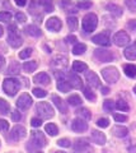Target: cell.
<instances>
[{"instance_id": "1", "label": "cell", "mask_w": 136, "mask_h": 153, "mask_svg": "<svg viewBox=\"0 0 136 153\" xmlns=\"http://www.w3.org/2000/svg\"><path fill=\"white\" fill-rule=\"evenodd\" d=\"M19 88H21V83L18 79H15V78H5L4 79L3 89L8 96H10V97L15 96L17 92L19 91Z\"/></svg>"}, {"instance_id": "2", "label": "cell", "mask_w": 136, "mask_h": 153, "mask_svg": "<svg viewBox=\"0 0 136 153\" xmlns=\"http://www.w3.org/2000/svg\"><path fill=\"white\" fill-rule=\"evenodd\" d=\"M9 31V36H8V44L10 45L12 47H14V49H18V47H21L22 44H23V40L22 37L19 35V32H18V28L17 26H9L8 28Z\"/></svg>"}, {"instance_id": "3", "label": "cell", "mask_w": 136, "mask_h": 153, "mask_svg": "<svg viewBox=\"0 0 136 153\" xmlns=\"http://www.w3.org/2000/svg\"><path fill=\"white\" fill-rule=\"evenodd\" d=\"M98 26V18L94 13H88L85 17L83 18V22H82V27L83 30L90 33L93 31H96V28Z\"/></svg>"}, {"instance_id": "4", "label": "cell", "mask_w": 136, "mask_h": 153, "mask_svg": "<svg viewBox=\"0 0 136 153\" xmlns=\"http://www.w3.org/2000/svg\"><path fill=\"white\" fill-rule=\"evenodd\" d=\"M36 111L41 119H51L55 115L54 108L49 102H38L36 106Z\"/></svg>"}, {"instance_id": "5", "label": "cell", "mask_w": 136, "mask_h": 153, "mask_svg": "<svg viewBox=\"0 0 136 153\" xmlns=\"http://www.w3.org/2000/svg\"><path fill=\"white\" fill-rule=\"evenodd\" d=\"M102 76L106 82H108L110 84H115L116 82H118L120 79V73L115 66H108V68L102 69Z\"/></svg>"}, {"instance_id": "6", "label": "cell", "mask_w": 136, "mask_h": 153, "mask_svg": "<svg viewBox=\"0 0 136 153\" xmlns=\"http://www.w3.org/2000/svg\"><path fill=\"white\" fill-rule=\"evenodd\" d=\"M31 140L38 148H43V147H46V144H47V140H46V137L43 135V133H41L38 130H35V131L31 133Z\"/></svg>"}, {"instance_id": "7", "label": "cell", "mask_w": 136, "mask_h": 153, "mask_svg": "<svg viewBox=\"0 0 136 153\" xmlns=\"http://www.w3.org/2000/svg\"><path fill=\"white\" fill-rule=\"evenodd\" d=\"M92 41L94 42L96 45H99V46H110L111 45V38H110L108 32H102V33H98V35L93 36Z\"/></svg>"}, {"instance_id": "8", "label": "cell", "mask_w": 136, "mask_h": 153, "mask_svg": "<svg viewBox=\"0 0 136 153\" xmlns=\"http://www.w3.org/2000/svg\"><path fill=\"white\" fill-rule=\"evenodd\" d=\"M94 56L97 57L101 63H108V61L113 60V54L108 50H102V49H97L94 50Z\"/></svg>"}, {"instance_id": "9", "label": "cell", "mask_w": 136, "mask_h": 153, "mask_svg": "<svg viewBox=\"0 0 136 153\" xmlns=\"http://www.w3.org/2000/svg\"><path fill=\"white\" fill-rule=\"evenodd\" d=\"M113 42H115V45L120 46V47L126 46V45H127L129 42H130V36H129L125 31H120V32L115 33V36H113Z\"/></svg>"}, {"instance_id": "10", "label": "cell", "mask_w": 136, "mask_h": 153, "mask_svg": "<svg viewBox=\"0 0 136 153\" xmlns=\"http://www.w3.org/2000/svg\"><path fill=\"white\" fill-rule=\"evenodd\" d=\"M32 103H33V101H32L31 96L28 93H23L21 97L17 100V107L19 110H28L32 106Z\"/></svg>"}, {"instance_id": "11", "label": "cell", "mask_w": 136, "mask_h": 153, "mask_svg": "<svg viewBox=\"0 0 136 153\" xmlns=\"http://www.w3.org/2000/svg\"><path fill=\"white\" fill-rule=\"evenodd\" d=\"M71 130L75 133H83L88 130V123H85V120L78 117V119H74L71 121Z\"/></svg>"}, {"instance_id": "12", "label": "cell", "mask_w": 136, "mask_h": 153, "mask_svg": "<svg viewBox=\"0 0 136 153\" xmlns=\"http://www.w3.org/2000/svg\"><path fill=\"white\" fill-rule=\"evenodd\" d=\"M26 128L24 126H21V125H15L13 129H12V131H10V139L12 140H21L23 139V138L26 137Z\"/></svg>"}, {"instance_id": "13", "label": "cell", "mask_w": 136, "mask_h": 153, "mask_svg": "<svg viewBox=\"0 0 136 153\" xmlns=\"http://www.w3.org/2000/svg\"><path fill=\"white\" fill-rule=\"evenodd\" d=\"M61 27H62V23L57 17H51L47 19V22H46V28L50 31H52V32L60 31Z\"/></svg>"}, {"instance_id": "14", "label": "cell", "mask_w": 136, "mask_h": 153, "mask_svg": "<svg viewBox=\"0 0 136 153\" xmlns=\"http://www.w3.org/2000/svg\"><path fill=\"white\" fill-rule=\"evenodd\" d=\"M85 78H87V82L90 87H93V88L101 87V79L98 78V75L94 73V71H88L85 74Z\"/></svg>"}, {"instance_id": "15", "label": "cell", "mask_w": 136, "mask_h": 153, "mask_svg": "<svg viewBox=\"0 0 136 153\" xmlns=\"http://www.w3.org/2000/svg\"><path fill=\"white\" fill-rule=\"evenodd\" d=\"M51 65H52L54 68L65 69L68 66V57L66 56H61V55L55 56L52 59V61H51Z\"/></svg>"}, {"instance_id": "16", "label": "cell", "mask_w": 136, "mask_h": 153, "mask_svg": "<svg viewBox=\"0 0 136 153\" xmlns=\"http://www.w3.org/2000/svg\"><path fill=\"white\" fill-rule=\"evenodd\" d=\"M92 140L98 146L106 144V135L99 130H92Z\"/></svg>"}, {"instance_id": "17", "label": "cell", "mask_w": 136, "mask_h": 153, "mask_svg": "<svg viewBox=\"0 0 136 153\" xmlns=\"http://www.w3.org/2000/svg\"><path fill=\"white\" fill-rule=\"evenodd\" d=\"M68 79H69V80H68L69 84L71 85L73 88H76V89L83 88V82H82V79L79 78L76 74H74V73L69 74V75H68Z\"/></svg>"}, {"instance_id": "18", "label": "cell", "mask_w": 136, "mask_h": 153, "mask_svg": "<svg viewBox=\"0 0 136 153\" xmlns=\"http://www.w3.org/2000/svg\"><path fill=\"white\" fill-rule=\"evenodd\" d=\"M52 102L55 103V106L59 108V111H61L62 114L68 112V106H66V103H65L64 100H61V98L59 97V96H56V94L52 96Z\"/></svg>"}, {"instance_id": "19", "label": "cell", "mask_w": 136, "mask_h": 153, "mask_svg": "<svg viewBox=\"0 0 136 153\" xmlns=\"http://www.w3.org/2000/svg\"><path fill=\"white\" fill-rule=\"evenodd\" d=\"M33 82L38 83V84H42V85H47V84H50V76H49V74H46V73H38V74L35 75Z\"/></svg>"}, {"instance_id": "20", "label": "cell", "mask_w": 136, "mask_h": 153, "mask_svg": "<svg viewBox=\"0 0 136 153\" xmlns=\"http://www.w3.org/2000/svg\"><path fill=\"white\" fill-rule=\"evenodd\" d=\"M124 55L129 60H136V42L126 47V50L124 51Z\"/></svg>"}, {"instance_id": "21", "label": "cell", "mask_w": 136, "mask_h": 153, "mask_svg": "<svg viewBox=\"0 0 136 153\" xmlns=\"http://www.w3.org/2000/svg\"><path fill=\"white\" fill-rule=\"evenodd\" d=\"M112 133H113V135L118 138H125L129 134V130H127V128H125L122 125H116L112 129Z\"/></svg>"}, {"instance_id": "22", "label": "cell", "mask_w": 136, "mask_h": 153, "mask_svg": "<svg viewBox=\"0 0 136 153\" xmlns=\"http://www.w3.org/2000/svg\"><path fill=\"white\" fill-rule=\"evenodd\" d=\"M70 88H71V85L69 84V82L65 78H59L57 79V89L59 91H61V92L64 93H68Z\"/></svg>"}, {"instance_id": "23", "label": "cell", "mask_w": 136, "mask_h": 153, "mask_svg": "<svg viewBox=\"0 0 136 153\" xmlns=\"http://www.w3.org/2000/svg\"><path fill=\"white\" fill-rule=\"evenodd\" d=\"M21 73V65L18 61H12L10 65L8 66V70H7V74H10V75H17Z\"/></svg>"}, {"instance_id": "24", "label": "cell", "mask_w": 136, "mask_h": 153, "mask_svg": "<svg viewBox=\"0 0 136 153\" xmlns=\"http://www.w3.org/2000/svg\"><path fill=\"white\" fill-rule=\"evenodd\" d=\"M88 69V65L85 63H83V61H74L73 63V70L75 73H83V71H85Z\"/></svg>"}, {"instance_id": "25", "label": "cell", "mask_w": 136, "mask_h": 153, "mask_svg": "<svg viewBox=\"0 0 136 153\" xmlns=\"http://www.w3.org/2000/svg\"><path fill=\"white\" fill-rule=\"evenodd\" d=\"M26 32L32 37H40L41 36V30L35 25H29L26 27Z\"/></svg>"}, {"instance_id": "26", "label": "cell", "mask_w": 136, "mask_h": 153, "mask_svg": "<svg viewBox=\"0 0 136 153\" xmlns=\"http://www.w3.org/2000/svg\"><path fill=\"white\" fill-rule=\"evenodd\" d=\"M106 8H107V10H110L116 17H121V16H122V8L118 7V5H116V4H107Z\"/></svg>"}, {"instance_id": "27", "label": "cell", "mask_w": 136, "mask_h": 153, "mask_svg": "<svg viewBox=\"0 0 136 153\" xmlns=\"http://www.w3.org/2000/svg\"><path fill=\"white\" fill-rule=\"evenodd\" d=\"M124 71L129 78H136V66L132 64H126L124 66Z\"/></svg>"}, {"instance_id": "28", "label": "cell", "mask_w": 136, "mask_h": 153, "mask_svg": "<svg viewBox=\"0 0 136 153\" xmlns=\"http://www.w3.org/2000/svg\"><path fill=\"white\" fill-rule=\"evenodd\" d=\"M76 115L80 119H83V120H90V119H92L90 111H89L88 108H85V107H82V108L76 110Z\"/></svg>"}, {"instance_id": "29", "label": "cell", "mask_w": 136, "mask_h": 153, "mask_svg": "<svg viewBox=\"0 0 136 153\" xmlns=\"http://www.w3.org/2000/svg\"><path fill=\"white\" fill-rule=\"evenodd\" d=\"M88 147H89V143L87 139H78L74 144L75 151H84V149H87Z\"/></svg>"}, {"instance_id": "30", "label": "cell", "mask_w": 136, "mask_h": 153, "mask_svg": "<svg viewBox=\"0 0 136 153\" xmlns=\"http://www.w3.org/2000/svg\"><path fill=\"white\" fill-rule=\"evenodd\" d=\"M45 130H46V133H47L49 135H51V137H56V135H57V133H59L57 126H56L55 124H52V123L47 124V125L45 126Z\"/></svg>"}, {"instance_id": "31", "label": "cell", "mask_w": 136, "mask_h": 153, "mask_svg": "<svg viewBox=\"0 0 136 153\" xmlns=\"http://www.w3.org/2000/svg\"><path fill=\"white\" fill-rule=\"evenodd\" d=\"M37 66H38L37 61H27V63L23 64V69L27 73H32V71H35L37 69Z\"/></svg>"}, {"instance_id": "32", "label": "cell", "mask_w": 136, "mask_h": 153, "mask_svg": "<svg viewBox=\"0 0 136 153\" xmlns=\"http://www.w3.org/2000/svg\"><path fill=\"white\" fill-rule=\"evenodd\" d=\"M87 51V46L84 44H75L74 49H73V54L74 55H83Z\"/></svg>"}, {"instance_id": "33", "label": "cell", "mask_w": 136, "mask_h": 153, "mask_svg": "<svg viewBox=\"0 0 136 153\" xmlns=\"http://www.w3.org/2000/svg\"><path fill=\"white\" fill-rule=\"evenodd\" d=\"M9 111H10V106H9V103L5 101V100L0 98V114L7 115V114H9Z\"/></svg>"}, {"instance_id": "34", "label": "cell", "mask_w": 136, "mask_h": 153, "mask_svg": "<svg viewBox=\"0 0 136 153\" xmlns=\"http://www.w3.org/2000/svg\"><path fill=\"white\" fill-rule=\"evenodd\" d=\"M38 3L42 7H45V12H54V5H52V0H38Z\"/></svg>"}, {"instance_id": "35", "label": "cell", "mask_w": 136, "mask_h": 153, "mask_svg": "<svg viewBox=\"0 0 136 153\" xmlns=\"http://www.w3.org/2000/svg\"><path fill=\"white\" fill-rule=\"evenodd\" d=\"M68 102H69V105H71V106H79V105H82V98L79 97L78 94H71L68 98Z\"/></svg>"}, {"instance_id": "36", "label": "cell", "mask_w": 136, "mask_h": 153, "mask_svg": "<svg viewBox=\"0 0 136 153\" xmlns=\"http://www.w3.org/2000/svg\"><path fill=\"white\" fill-rule=\"evenodd\" d=\"M68 26L70 28V31H76L78 30V26H79V22L75 17H69L68 18Z\"/></svg>"}, {"instance_id": "37", "label": "cell", "mask_w": 136, "mask_h": 153, "mask_svg": "<svg viewBox=\"0 0 136 153\" xmlns=\"http://www.w3.org/2000/svg\"><path fill=\"white\" fill-rule=\"evenodd\" d=\"M116 107V103L112 101V100H106L104 102H103V108H104V111L107 112H112Z\"/></svg>"}, {"instance_id": "38", "label": "cell", "mask_w": 136, "mask_h": 153, "mask_svg": "<svg viewBox=\"0 0 136 153\" xmlns=\"http://www.w3.org/2000/svg\"><path fill=\"white\" fill-rule=\"evenodd\" d=\"M116 108L120 110V111H129V105L126 101H124V100H118V101L116 102Z\"/></svg>"}, {"instance_id": "39", "label": "cell", "mask_w": 136, "mask_h": 153, "mask_svg": "<svg viewBox=\"0 0 136 153\" xmlns=\"http://www.w3.org/2000/svg\"><path fill=\"white\" fill-rule=\"evenodd\" d=\"M83 93H84V96L89 100V101H96V94H94V92L90 89V88H83Z\"/></svg>"}, {"instance_id": "40", "label": "cell", "mask_w": 136, "mask_h": 153, "mask_svg": "<svg viewBox=\"0 0 136 153\" xmlns=\"http://www.w3.org/2000/svg\"><path fill=\"white\" fill-rule=\"evenodd\" d=\"M32 92H33V96H36L37 98H45L46 96H47V92L43 89H41V88H33Z\"/></svg>"}, {"instance_id": "41", "label": "cell", "mask_w": 136, "mask_h": 153, "mask_svg": "<svg viewBox=\"0 0 136 153\" xmlns=\"http://www.w3.org/2000/svg\"><path fill=\"white\" fill-rule=\"evenodd\" d=\"M12 19V14L9 12H0V22L8 23Z\"/></svg>"}, {"instance_id": "42", "label": "cell", "mask_w": 136, "mask_h": 153, "mask_svg": "<svg viewBox=\"0 0 136 153\" xmlns=\"http://www.w3.org/2000/svg\"><path fill=\"white\" fill-rule=\"evenodd\" d=\"M97 125L102 128V129H104V128H108L110 125V120L108 119H106V117H102V119H98V121H97Z\"/></svg>"}, {"instance_id": "43", "label": "cell", "mask_w": 136, "mask_h": 153, "mask_svg": "<svg viewBox=\"0 0 136 153\" xmlns=\"http://www.w3.org/2000/svg\"><path fill=\"white\" fill-rule=\"evenodd\" d=\"M125 4L132 13H136V0H126Z\"/></svg>"}, {"instance_id": "44", "label": "cell", "mask_w": 136, "mask_h": 153, "mask_svg": "<svg viewBox=\"0 0 136 153\" xmlns=\"http://www.w3.org/2000/svg\"><path fill=\"white\" fill-rule=\"evenodd\" d=\"M32 51H33V50L29 49V47H28V49H24L23 51L19 52V57H21V59H28V57L32 55Z\"/></svg>"}, {"instance_id": "45", "label": "cell", "mask_w": 136, "mask_h": 153, "mask_svg": "<svg viewBox=\"0 0 136 153\" xmlns=\"http://www.w3.org/2000/svg\"><path fill=\"white\" fill-rule=\"evenodd\" d=\"M57 144H59L60 147L69 148V147H71V142H70L69 139H66V138H64V139H60V140H57Z\"/></svg>"}, {"instance_id": "46", "label": "cell", "mask_w": 136, "mask_h": 153, "mask_svg": "<svg viewBox=\"0 0 136 153\" xmlns=\"http://www.w3.org/2000/svg\"><path fill=\"white\" fill-rule=\"evenodd\" d=\"M113 119L117 123H125L126 120H127V116H126V115H122V114H115Z\"/></svg>"}, {"instance_id": "47", "label": "cell", "mask_w": 136, "mask_h": 153, "mask_svg": "<svg viewBox=\"0 0 136 153\" xmlns=\"http://www.w3.org/2000/svg\"><path fill=\"white\" fill-rule=\"evenodd\" d=\"M9 130V123L7 120H0V131H8Z\"/></svg>"}, {"instance_id": "48", "label": "cell", "mask_w": 136, "mask_h": 153, "mask_svg": "<svg viewBox=\"0 0 136 153\" xmlns=\"http://www.w3.org/2000/svg\"><path fill=\"white\" fill-rule=\"evenodd\" d=\"M15 19L19 23H24L26 21H27V17L24 16V13H21V12H18L17 14H15Z\"/></svg>"}, {"instance_id": "49", "label": "cell", "mask_w": 136, "mask_h": 153, "mask_svg": "<svg viewBox=\"0 0 136 153\" xmlns=\"http://www.w3.org/2000/svg\"><path fill=\"white\" fill-rule=\"evenodd\" d=\"M31 125L33 128H38V126L42 125V120H41V119H38V117H33L31 120Z\"/></svg>"}, {"instance_id": "50", "label": "cell", "mask_w": 136, "mask_h": 153, "mask_svg": "<svg viewBox=\"0 0 136 153\" xmlns=\"http://www.w3.org/2000/svg\"><path fill=\"white\" fill-rule=\"evenodd\" d=\"M90 7H92L90 1H80V3H78V8H80V9H89Z\"/></svg>"}, {"instance_id": "51", "label": "cell", "mask_w": 136, "mask_h": 153, "mask_svg": "<svg viewBox=\"0 0 136 153\" xmlns=\"http://www.w3.org/2000/svg\"><path fill=\"white\" fill-rule=\"evenodd\" d=\"M12 119H13V121H19L21 120V119H22V115H21V112L19 111H17V110H15V111H13L12 112Z\"/></svg>"}, {"instance_id": "52", "label": "cell", "mask_w": 136, "mask_h": 153, "mask_svg": "<svg viewBox=\"0 0 136 153\" xmlns=\"http://www.w3.org/2000/svg\"><path fill=\"white\" fill-rule=\"evenodd\" d=\"M127 28L131 31L136 32V19H132V21H129L127 22Z\"/></svg>"}, {"instance_id": "53", "label": "cell", "mask_w": 136, "mask_h": 153, "mask_svg": "<svg viewBox=\"0 0 136 153\" xmlns=\"http://www.w3.org/2000/svg\"><path fill=\"white\" fill-rule=\"evenodd\" d=\"M65 41L68 42V44H76V37L75 36H68L65 38Z\"/></svg>"}, {"instance_id": "54", "label": "cell", "mask_w": 136, "mask_h": 153, "mask_svg": "<svg viewBox=\"0 0 136 153\" xmlns=\"http://www.w3.org/2000/svg\"><path fill=\"white\" fill-rule=\"evenodd\" d=\"M28 0H15V4L18 7H24L26 4H27Z\"/></svg>"}, {"instance_id": "55", "label": "cell", "mask_w": 136, "mask_h": 153, "mask_svg": "<svg viewBox=\"0 0 136 153\" xmlns=\"http://www.w3.org/2000/svg\"><path fill=\"white\" fill-rule=\"evenodd\" d=\"M101 91H102V94H108L110 93V88L108 87H102Z\"/></svg>"}, {"instance_id": "56", "label": "cell", "mask_w": 136, "mask_h": 153, "mask_svg": "<svg viewBox=\"0 0 136 153\" xmlns=\"http://www.w3.org/2000/svg\"><path fill=\"white\" fill-rule=\"evenodd\" d=\"M4 63H5V59H4V57L0 55V70L3 69V66H4Z\"/></svg>"}, {"instance_id": "57", "label": "cell", "mask_w": 136, "mask_h": 153, "mask_svg": "<svg viewBox=\"0 0 136 153\" xmlns=\"http://www.w3.org/2000/svg\"><path fill=\"white\" fill-rule=\"evenodd\" d=\"M3 33H4V30H3V27H1V26H0V37H1V36H3Z\"/></svg>"}, {"instance_id": "58", "label": "cell", "mask_w": 136, "mask_h": 153, "mask_svg": "<svg viewBox=\"0 0 136 153\" xmlns=\"http://www.w3.org/2000/svg\"><path fill=\"white\" fill-rule=\"evenodd\" d=\"M55 153H66V152H61V151H57V152H55Z\"/></svg>"}, {"instance_id": "59", "label": "cell", "mask_w": 136, "mask_h": 153, "mask_svg": "<svg viewBox=\"0 0 136 153\" xmlns=\"http://www.w3.org/2000/svg\"><path fill=\"white\" fill-rule=\"evenodd\" d=\"M134 92H135V94H136V85H135V87H134Z\"/></svg>"}, {"instance_id": "60", "label": "cell", "mask_w": 136, "mask_h": 153, "mask_svg": "<svg viewBox=\"0 0 136 153\" xmlns=\"http://www.w3.org/2000/svg\"><path fill=\"white\" fill-rule=\"evenodd\" d=\"M36 153H42V152H36Z\"/></svg>"}]
</instances>
